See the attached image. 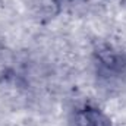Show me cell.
<instances>
[{
    "instance_id": "cell-1",
    "label": "cell",
    "mask_w": 126,
    "mask_h": 126,
    "mask_svg": "<svg viewBox=\"0 0 126 126\" xmlns=\"http://www.w3.org/2000/svg\"><path fill=\"white\" fill-rule=\"evenodd\" d=\"M106 122L107 120L98 110L84 107L75 113L73 126H106Z\"/></svg>"
}]
</instances>
